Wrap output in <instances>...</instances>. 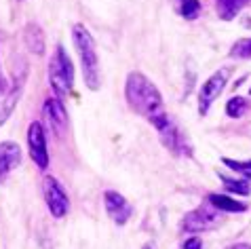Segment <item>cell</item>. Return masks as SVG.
<instances>
[{"label": "cell", "instance_id": "obj_20", "mask_svg": "<svg viewBox=\"0 0 251 249\" xmlns=\"http://www.w3.org/2000/svg\"><path fill=\"white\" fill-rule=\"evenodd\" d=\"M230 57L232 59H251V38H243L230 47Z\"/></svg>", "mask_w": 251, "mask_h": 249}, {"label": "cell", "instance_id": "obj_7", "mask_svg": "<svg viewBox=\"0 0 251 249\" xmlns=\"http://www.w3.org/2000/svg\"><path fill=\"white\" fill-rule=\"evenodd\" d=\"M43 116L49 131L55 137H64L68 131V110L59 98H47L43 106Z\"/></svg>", "mask_w": 251, "mask_h": 249}, {"label": "cell", "instance_id": "obj_12", "mask_svg": "<svg viewBox=\"0 0 251 249\" xmlns=\"http://www.w3.org/2000/svg\"><path fill=\"white\" fill-rule=\"evenodd\" d=\"M22 163V148L15 142L0 144V179H4L6 174H11Z\"/></svg>", "mask_w": 251, "mask_h": 249}, {"label": "cell", "instance_id": "obj_6", "mask_svg": "<svg viewBox=\"0 0 251 249\" xmlns=\"http://www.w3.org/2000/svg\"><path fill=\"white\" fill-rule=\"evenodd\" d=\"M228 76H230V70H228V68H222V70L211 74L203 82V87H201V91H199V114L201 116H207L211 103L218 100V95L222 91H224V87L228 82Z\"/></svg>", "mask_w": 251, "mask_h": 249}, {"label": "cell", "instance_id": "obj_9", "mask_svg": "<svg viewBox=\"0 0 251 249\" xmlns=\"http://www.w3.org/2000/svg\"><path fill=\"white\" fill-rule=\"evenodd\" d=\"M103 205H106V213L110 216V220L118 226H125L129 222V218L133 216V207H131V203L114 190H106V195H103Z\"/></svg>", "mask_w": 251, "mask_h": 249}, {"label": "cell", "instance_id": "obj_1", "mask_svg": "<svg viewBox=\"0 0 251 249\" xmlns=\"http://www.w3.org/2000/svg\"><path fill=\"white\" fill-rule=\"evenodd\" d=\"M125 98L133 112L142 114L150 124H154L158 131L171 121V116L165 110V101L160 98V91L152 80H148L142 72H131L125 82Z\"/></svg>", "mask_w": 251, "mask_h": 249}, {"label": "cell", "instance_id": "obj_21", "mask_svg": "<svg viewBox=\"0 0 251 249\" xmlns=\"http://www.w3.org/2000/svg\"><path fill=\"white\" fill-rule=\"evenodd\" d=\"M182 249H203V241L199 237H190L182 243Z\"/></svg>", "mask_w": 251, "mask_h": 249}, {"label": "cell", "instance_id": "obj_17", "mask_svg": "<svg viewBox=\"0 0 251 249\" xmlns=\"http://www.w3.org/2000/svg\"><path fill=\"white\" fill-rule=\"evenodd\" d=\"M220 179L224 182V188L226 192H232V195H241V197H249L251 195V184L249 179H236V177H230V175H224L220 174Z\"/></svg>", "mask_w": 251, "mask_h": 249}, {"label": "cell", "instance_id": "obj_22", "mask_svg": "<svg viewBox=\"0 0 251 249\" xmlns=\"http://www.w3.org/2000/svg\"><path fill=\"white\" fill-rule=\"evenodd\" d=\"M6 91H9V85H6V78L2 74V66H0V100L6 95Z\"/></svg>", "mask_w": 251, "mask_h": 249}, {"label": "cell", "instance_id": "obj_11", "mask_svg": "<svg viewBox=\"0 0 251 249\" xmlns=\"http://www.w3.org/2000/svg\"><path fill=\"white\" fill-rule=\"evenodd\" d=\"M24 85H25V70L19 72V76H15V85L6 91L2 101H0V127H2L6 123V119L13 114V110L17 108V103L24 95Z\"/></svg>", "mask_w": 251, "mask_h": 249}, {"label": "cell", "instance_id": "obj_15", "mask_svg": "<svg viewBox=\"0 0 251 249\" xmlns=\"http://www.w3.org/2000/svg\"><path fill=\"white\" fill-rule=\"evenodd\" d=\"M251 0H215V6H218V15L224 22H232V19L239 15V13L245 9Z\"/></svg>", "mask_w": 251, "mask_h": 249}, {"label": "cell", "instance_id": "obj_19", "mask_svg": "<svg viewBox=\"0 0 251 249\" xmlns=\"http://www.w3.org/2000/svg\"><path fill=\"white\" fill-rule=\"evenodd\" d=\"M222 163H224L228 169L236 171L239 175H243L245 179H249V182H251V158H249V161H234V158L224 156V158H222Z\"/></svg>", "mask_w": 251, "mask_h": 249}, {"label": "cell", "instance_id": "obj_4", "mask_svg": "<svg viewBox=\"0 0 251 249\" xmlns=\"http://www.w3.org/2000/svg\"><path fill=\"white\" fill-rule=\"evenodd\" d=\"M43 192H45V203L49 207L53 218H64L70 211V199L68 192L64 190V186L59 184V179H55L53 175H47L43 182Z\"/></svg>", "mask_w": 251, "mask_h": 249}, {"label": "cell", "instance_id": "obj_13", "mask_svg": "<svg viewBox=\"0 0 251 249\" xmlns=\"http://www.w3.org/2000/svg\"><path fill=\"white\" fill-rule=\"evenodd\" d=\"M24 43L27 47V51L43 57L45 49H47V43H45V32L38 24H27L24 27Z\"/></svg>", "mask_w": 251, "mask_h": 249}, {"label": "cell", "instance_id": "obj_24", "mask_svg": "<svg viewBox=\"0 0 251 249\" xmlns=\"http://www.w3.org/2000/svg\"><path fill=\"white\" fill-rule=\"evenodd\" d=\"M142 249H156V245H154V243H146Z\"/></svg>", "mask_w": 251, "mask_h": 249}, {"label": "cell", "instance_id": "obj_10", "mask_svg": "<svg viewBox=\"0 0 251 249\" xmlns=\"http://www.w3.org/2000/svg\"><path fill=\"white\" fill-rule=\"evenodd\" d=\"M158 135H160V142H163V146L169 148L173 154H177V156L190 154V146H188L186 137L182 135V131L177 129V124L173 123V119L167 123L165 127L158 129Z\"/></svg>", "mask_w": 251, "mask_h": 249}, {"label": "cell", "instance_id": "obj_2", "mask_svg": "<svg viewBox=\"0 0 251 249\" xmlns=\"http://www.w3.org/2000/svg\"><path fill=\"white\" fill-rule=\"evenodd\" d=\"M72 38H74L76 51L80 55L85 85L91 89V91H97L101 85V74H100V57H97L95 40L91 36V32H89L82 24H74L72 25Z\"/></svg>", "mask_w": 251, "mask_h": 249}, {"label": "cell", "instance_id": "obj_3", "mask_svg": "<svg viewBox=\"0 0 251 249\" xmlns=\"http://www.w3.org/2000/svg\"><path fill=\"white\" fill-rule=\"evenodd\" d=\"M49 82L55 91V98L61 101L74 91V64L61 45L55 47V53L49 61Z\"/></svg>", "mask_w": 251, "mask_h": 249}, {"label": "cell", "instance_id": "obj_25", "mask_svg": "<svg viewBox=\"0 0 251 249\" xmlns=\"http://www.w3.org/2000/svg\"><path fill=\"white\" fill-rule=\"evenodd\" d=\"M249 93H251V91H249Z\"/></svg>", "mask_w": 251, "mask_h": 249}, {"label": "cell", "instance_id": "obj_16", "mask_svg": "<svg viewBox=\"0 0 251 249\" xmlns=\"http://www.w3.org/2000/svg\"><path fill=\"white\" fill-rule=\"evenodd\" d=\"M171 2H173V6H176V11L186 19V22H194V19H199L201 11H203L201 0H171Z\"/></svg>", "mask_w": 251, "mask_h": 249}, {"label": "cell", "instance_id": "obj_8", "mask_svg": "<svg viewBox=\"0 0 251 249\" xmlns=\"http://www.w3.org/2000/svg\"><path fill=\"white\" fill-rule=\"evenodd\" d=\"M27 150L32 161L38 165V169L49 167V150H47V135L45 127L40 123H32L27 127Z\"/></svg>", "mask_w": 251, "mask_h": 249}, {"label": "cell", "instance_id": "obj_5", "mask_svg": "<svg viewBox=\"0 0 251 249\" xmlns=\"http://www.w3.org/2000/svg\"><path fill=\"white\" fill-rule=\"evenodd\" d=\"M222 222L220 211L211 205H203L192 209L190 213H186L182 220V228L186 232H203V230H211Z\"/></svg>", "mask_w": 251, "mask_h": 249}, {"label": "cell", "instance_id": "obj_14", "mask_svg": "<svg viewBox=\"0 0 251 249\" xmlns=\"http://www.w3.org/2000/svg\"><path fill=\"white\" fill-rule=\"evenodd\" d=\"M209 205L215 207L218 211H226V213H245L249 209L247 203H241V200H236L228 195H218V192H211V195L207 197Z\"/></svg>", "mask_w": 251, "mask_h": 249}, {"label": "cell", "instance_id": "obj_18", "mask_svg": "<svg viewBox=\"0 0 251 249\" xmlns=\"http://www.w3.org/2000/svg\"><path fill=\"white\" fill-rule=\"evenodd\" d=\"M249 108H251V103L243 95H234V98H230L226 101V114L230 119H243L249 112Z\"/></svg>", "mask_w": 251, "mask_h": 249}, {"label": "cell", "instance_id": "obj_23", "mask_svg": "<svg viewBox=\"0 0 251 249\" xmlns=\"http://www.w3.org/2000/svg\"><path fill=\"white\" fill-rule=\"evenodd\" d=\"M228 249H251L249 243H236V245H230Z\"/></svg>", "mask_w": 251, "mask_h": 249}]
</instances>
